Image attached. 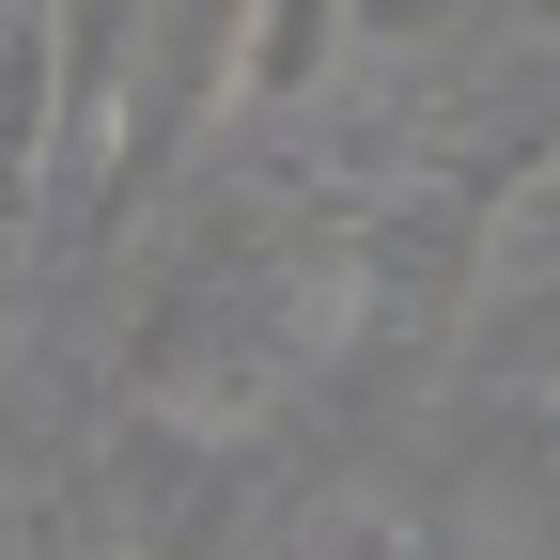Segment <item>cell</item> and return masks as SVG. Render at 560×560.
I'll return each mask as SVG.
<instances>
[{
  "label": "cell",
  "mask_w": 560,
  "mask_h": 560,
  "mask_svg": "<svg viewBox=\"0 0 560 560\" xmlns=\"http://www.w3.org/2000/svg\"><path fill=\"white\" fill-rule=\"evenodd\" d=\"M342 312H359V249L327 219H249V234H219L156 312H140V405L265 420L342 342Z\"/></svg>",
  "instance_id": "cell-1"
},
{
  "label": "cell",
  "mask_w": 560,
  "mask_h": 560,
  "mask_svg": "<svg viewBox=\"0 0 560 560\" xmlns=\"http://www.w3.org/2000/svg\"><path fill=\"white\" fill-rule=\"evenodd\" d=\"M249 499V420H187V405H125L109 436V514L140 560H219V514Z\"/></svg>",
  "instance_id": "cell-2"
},
{
  "label": "cell",
  "mask_w": 560,
  "mask_h": 560,
  "mask_svg": "<svg viewBox=\"0 0 560 560\" xmlns=\"http://www.w3.org/2000/svg\"><path fill=\"white\" fill-rule=\"evenodd\" d=\"M62 140H79V94H62V16H47V0H0V202H32Z\"/></svg>",
  "instance_id": "cell-3"
},
{
  "label": "cell",
  "mask_w": 560,
  "mask_h": 560,
  "mask_svg": "<svg viewBox=\"0 0 560 560\" xmlns=\"http://www.w3.org/2000/svg\"><path fill=\"white\" fill-rule=\"evenodd\" d=\"M359 47V16H342V0H249V32H234V109H312L327 94V62Z\"/></svg>",
  "instance_id": "cell-4"
},
{
  "label": "cell",
  "mask_w": 560,
  "mask_h": 560,
  "mask_svg": "<svg viewBox=\"0 0 560 560\" xmlns=\"http://www.w3.org/2000/svg\"><path fill=\"white\" fill-rule=\"evenodd\" d=\"M47 16H62V94H79V140L109 156L125 79H140V16H156V0H47Z\"/></svg>",
  "instance_id": "cell-5"
},
{
  "label": "cell",
  "mask_w": 560,
  "mask_h": 560,
  "mask_svg": "<svg viewBox=\"0 0 560 560\" xmlns=\"http://www.w3.org/2000/svg\"><path fill=\"white\" fill-rule=\"evenodd\" d=\"M359 16V47H436L452 16H482V0H342Z\"/></svg>",
  "instance_id": "cell-6"
},
{
  "label": "cell",
  "mask_w": 560,
  "mask_h": 560,
  "mask_svg": "<svg viewBox=\"0 0 560 560\" xmlns=\"http://www.w3.org/2000/svg\"><path fill=\"white\" fill-rule=\"evenodd\" d=\"M514 16H529V47H560V0H514Z\"/></svg>",
  "instance_id": "cell-7"
},
{
  "label": "cell",
  "mask_w": 560,
  "mask_h": 560,
  "mask_svg": "<svg viewBox=\"0 0 560 560\" xmlns=\"http://www.w3.org/2000/svg\"><path fill=\"white\" fill-rule=\"evenodd\" d=\"M545 452H560V436H545ZM545 499H560V467H545Z\"/></svg>",
  "instance_id": "cell-8"
},
{
  "label": "cell",
  "mask_w": 560,
  "mask_h": 560,
  "mask_svg": "<svg viewBox=\"0 0 560 560\" xmlns=\"http://www.w3.org/2000/svg\"><path fill=\"white\" fill-rule=\"evenodd\" d=\"M0 342H16V327H0Z\"/></svg>",
  "instance_id": "cell-9"
}]
</instances>
